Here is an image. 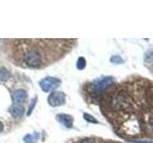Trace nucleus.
<instances>
[{
	"label": "nucleus",
	"instance_id": "obj_3",
	"mask_svg": "<svg viewBox=\"0 0 153 143\" xmlns=\"http://www.w3.org/2000/svg\"><path fill=\"white\" fill-rule=\"evenodd\" d=\"M114 84V78L111 76H105L94 80L91 83V93L93 97H98L105 92L108 88L112 87Z\"/></svg>",
	"mask_w": 153,
	"mask_h": 143
},
{
	"label": "nucleus",
	"instance_id": "obj_5",
	"mask_svg": "<svg viewBox=\"0 0 153 143\" xmlns=\"http://www.w3.org/2000/svg\"><path fill=\"white\" fill-rule=\"evenodd\" d=\"M65 100H66L65 94L62 92H59V91L52 92L49 97H48V103L52 107L61 106V105H63L65 103Z\"/></svg>",
	"mask_w": 153,
	"mask_h": 143
},
{
	"label": "nucleus",
	"instance_id": "obj_6",
	"mask_svg": "<svg viewBox=\"0 0 153 143\" xmlns=\"http://www.w3.org/2000/svg\"><path fill=\"white\" fill-rule=\"evenodd\" d=\"M56 120L61 124V125H63L66 128L70 129V128H72V126H73L74 118L72 116H70V114H56Z\"/></svg>",
	"mask_w": 153,
	"mask_h": 143
},
{
	"label": "nucleus",
	"instance_id": "obj_12",
	"mask_svg": "<svg viewBox=\"0 0 153 143\" xmlns=\"http://www.w3.org/2000/svg\"><path fill=\"white\" fill-rule=\"evenodd\" d=\"M83 118H84L87 122H89V123H94V124L99 123L97 119H96L93 116H91V114H83Z\"/></svg>",
	"mask_w": 153,
	"mask_h": 143
},
{
	"label": "nucleus",
	"instance_id": "obj_17",
	"mask_svg": "<svg viewBox=\"0 0 153 143\" xmlns=\"http://www.w3.org/2000/svg\"><path fill=\"white\" fill-rule=\"evenodd\" d=\"M129 142H132V143H149V141H140V140H134V139H130Z\"/></svg>",
	"mask_w": 153,
	"mask_h": 143
},
{
	"label": "nucleus",
	"instance_id": "obj_4",
	"mask_svg": "<svg viewBox=\"0 0 153 143\" xmlns=\"http://www.w3.org/2000/svg\"><path fill=\"white\" fill-rule=\"evenodd\" d=\"M60 84H61L60 79L56 77H46L39 82L40 88L42 89V91H44L46 93L51 92V91H54L56 88H59Z\"/></svg>",
	"mask_w": 153,
	"mask_h": 143
},
{
	"label": "nucleus",
	"instance_id": "obj_2",
	"mask_svg": "<svg viewBox=\"0 0 153 143\" xmlns=\"http://www.w3.org/2000/svg\"><path fill=\"white\" fill-rule=\"evenodd\" d=\"M33 44H30L28 40H26V44H28V48L24 49L22 60L24 64L27 65L30 68H40L44 64V52L42 51V48L37 45L36 40Z\"/></svg>",
	"mask_w": 153,
	"mask_h": 143
},
{
	"label": "nucleus",
	"instance_id": "obj_7",
	"mask_svg": "<svg viewBox=\"0 0 153 143\" xmlns=\"http://www.w3.org/2000/svg\"><path fill=\"white\" fill-rule=\"evenodd\" d=\"M26 97H27V92L25 90H22V89L14 91V93L13 94V99L14 103H16V104L23 102L24 100L26 99Z\"/></svg>",
	"mask_w": 153,
	"mask_h": 143
},
{
	"label": "nucleus",
	"instance_id": "obj_15",
	"mask_svg": "<svg viewBox=\"0 0 153 143\" xmlns=\"http://www.w3.org/2000/svg\"><path fill=\"white\" fill-rule=\"evenodd\" d=\"M23 140L25 141V143H33V141H35L33 136H31V135L25 136H24V138H23Z\"/></svg>",
	"mask_w": 153,
	"mask_h": 143
},
{
	"label": "nucleus",
	"instance_id": "obj_8",
	"mask_svg": "<svg viewBox=\"0 0 153 143\" xmlns=\"http://www.w3.org/2000/svg\"><path fill=\"white\" fill-rule=\"evenodd\" d=\"M10 114L14 118H20L24 114V108L20 105H14L11 109H10Z\"/></svg>",
	"mask_w": 153,
	"mask_h": 143
},
{
	"label": "nucleus",
	"instance_id": "obj_10",
	"mask_svg": "<svg viewBox=\"0 0 153 143\" xmlns=\"http://www.w3.org/2000/svg\"><path fill=\"white\" fill-rule=\"evenodd\" d=\"M11 77V73L6 69L1 67L0 68V81H7Z\"/></svg>",
	"mask_w": 153,
	"mask_h": 143
},
{
	"label": "nucleus",
	"instance_id": "obj_18",
	"mask_svg": "<svg viewBox=\"0 0 153 143\" xmlns=\"http://www.w3.org/2000/svg\"><path fill=\"white\" fill-rule=\"evenodd\" d=\"M3 129H4V125H3V123L0 121V132H2Z\"/></svg>",
	"mask_w": 153,
	"mask_h": 143
},
{
	"label": "nucleus",
	"instance_id": "obj_1",
	"mask_svg": "<svg viewBox=\"0 0 153 143\" xmlns=\"http://www.w3.org/2000/svg\"><path fill=\"white\" fill-rule=\"evenodd\" d=\"M133 95L126 89L119 88L106 97V105L111 111L118 114L132 111Z\"/></svg>",
	"mask_w": 153,
	"mask_h": 143
},
{
	"label": "nucleus",
	"instance_id": "obj_14",
	"mask_svg": "<svg viewBox=\"0 0 153 143\" xmlns=\"http://www.w3.org/2000/svg\"><path fill=\"white\" fill-rule=\"evenodd\" d=\"M110 61H111L112 63H114V64H121L123 62V58L120 55H113L111 57V59H110Z\"/></svg>",
	"mask_w": 153,
	"mask_h": 143
},
{
	"label": "nucleus",
	"instance_id": "obj_11",
	"mask_svg": "<svg viewBox=\"0 0 153 143\" xmlns=\"http://www.w3.org/2000/svg\"><path fill=\"white\" fill-rule=\"evenodd\" d=\"M86 66V60L84 57H79L76 61V68L78 70H83Z\"/></svg>",
	"mask_w": 153,
	"mask_h": 143
},
{
	"label": "nucleus",
	"instance_id": "obj_9",
	"mask_svg": "<svg viewBox=\"0 0 153 143\" xmlns=\"http://www.w3.org/2000/svg\"><path fill=\"white\" fill-rule=\"evenodd\" d=\"M153 137V114H150L146 120L145 125V135Z\"/></svg>",
	"mask_w": 153,
	"mask_h": 143
},
{
	"label": "nucleus",
	"instance_id": "obj_16",
	"mask_svg": "<svg viewBox=\"0 0 153 143\" xmlns=\"http://www.w3.org/2000/svg\"><path fill=\"white\" fill-rule=\"evenodd\" d=\"M79 143H97V142H96V140L93 139V138L86 137V138H83V139L79 140Z\"/></svg>",
	"mask_w": 153,
	"mask_h": 143
},
{
	"label": "nucleus",
	"instance_id": "obj_13",
	"mask_svg": "<svg viewBox=\"0 0 153 143\" xmlns=\"http://www.w3.org/2000/svg\"><path fill=\"white\" fill-rule=\"evenodd\" d=\"M36 100H37V98H36V97L33 98V99L31 100V104H30V106H29L28 112H27V114H28V116H30V114L33 113V108H35L36 104Z\"/></svg>",
	"mask_w": 153,
	"mask_h": 143
}]
</instances>
